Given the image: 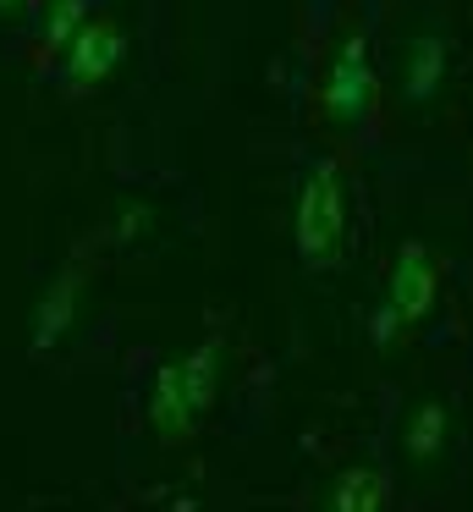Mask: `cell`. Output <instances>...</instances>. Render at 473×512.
<instances>
[{
  "instance_id": "1",
  "label": "cell",
  "mask_w": 473,
  "mask_h": 512,
  "mask_svg": "<svg viewBox=\"0 0 473 512\" xmlns=\"http://www.w3.org/2000/svg\"><path fill=\"white\" fill-rule=\"evenodd\" d=\"M215 380H220V342H198L182 364H160L149 391V424L165 441L193 435V424L204 419V408L215 402Z\"/></svg>"
},
{
  "instance_id": "2",
  "label": "cell",
  "mask_w": 473,
  "mask_h": 512,
  "mask_svg": "<svg viewBox=\"0 0 473 512\" xmlns=\"http://www.w3.org/2000/svg\"><path fill=\"white\" fill-rule=\"evenodd\" d=\"M347 243V182L336 160H314L297 188V254L314 270L336 265Z\"/></svg>"
},
{
  "instance_id": "3",
  "label": "cell",
  "mask_w": 473,
  "mask_h": 512,
  "mask_svg": "<svg viewBox=\"0 0 473 512\" xmlns=\"http://www.w3.org/2000/svg\"><path fill=\"white\" fill-rule=\"evenodd\" d=\"M325 111L336 116L341 127H363L374 111V61L363 34H352L347 45L336 50L330 61V78H325Z\"/></svg>"
},
{
  "instance_id": "4",
  "label": "cell",
  "mask_w": 473,
  "mask_h": 512,
  "mask_svg": "<svg viewBox=\"0 0 473 512\" xmlns=\"http://www.w3.org/2000/svg\"><path fill=\"white\" fill-rule=\"evenodd\" d=\"M121 56H127V34L110 17H88L72 34V45L61 50V72L72 89H94V83H105L121 67Z\"/></svg>"
},
{
  "instance_id": "5",
  "label": "cell",
  "mask_w": 473,
  "mask_h": 512,
  "mask_svg": "<svg viewBox=\"0 0 473 512\" xmlns=\"http://www.w3.org/2000/svg\"><path fill=\"white\" fill-rule=\"evenodd\" d=\"M435 298H440L435 254H429L424 243H407L402 259H396V270H391V292H385V303H391V309L402 314V325H407V320H424V314L435 309Z\"/></svg>"
},
{
  "instance_id": "6",
  "label": "cell",
  "mask_w": 473,
  "mask_h": 512,
  "mask_svg": "<svg viewBox=\"0 0 473 512\" xmlns=\"http://www.w3.org/2000/svg\"><path fill=\"white\" fill-rule=\"evenodd\" d=\"M72 314H77V270H66L50 292H44L39 314H33V347H55L66 331H72Z\"/></svg>"
},
{
  "instance_id": "7",
  "label": "cell",
  "mask_w": 473,
  "mask_h": 512,
  "mask_svg": "<svg viewBox=\"0 0 473 512\" xmlns=\"http://www.w3.org/2000/svg\"><path fill=\"white\" fill-rule=\"evenodd\" d=\"M88 17H94V0H50V12H44V23H39V50L44 56H61Z\"/></svg>"
},
{
  "instance_id": "8",
  "label": "cell",
  "mask_w": 473,
  "mask_h": 512,
  "mask_svg": "<svg viewBox=\"0 0 473 512\" xmlns=\"http://www.w3.org/2000/svg\"><path fill=\"white\" fill-rule=\"evenodd\" d=\"M440 78H446V45L435 34H418L413 50H407V94L424 100V94H435Z\"/></svg>"
},
{
  "instance_id": "9",
  "label": "cell",
  "mask_w": 473,
  "mask_h": 512,
  "mask_svg": "<svg viewBox=\"0 0 473 512\" xmlns=\"http://www.w3.org/2000/svg\"><path fill=\"white\" fill-rule=\"evenodd\" d=\"M330 501H336L341 512H369V507H385V501H391V485H385V474L380 468H347V474H341V485L330 490Z\"/></svg>"
},
{
  "instance_id": "10",
  "label": "cell",
  "mask_w": 473,
  "mask_h": 512,
  "mask_svg": "<svg viewBox=\"0 0 473 512\" xmlns=\"http://www.w3.org/2000/svg\"><path fill=\"white\" fill-rule=\"evenodd\" d=\"M440 441H446V408H435V402H429V408H418L413 430H407V452H413V457H429Z\"/></svg>"
},
{
  "instance_id": "11",
  "label": "cell",
  "mask_w": 473,
  "mask_h": 512,
  "mask_svg": "<svg viewBox=\"0 0 473 512\" xmlns=\"http://www.w3.org/2000/svg\"><path fill=\"white\" fill-rule=\"evenodd\" d=\"M22 6H28V0H0V12H22Z\"/></svg>"
}]
</instances>
